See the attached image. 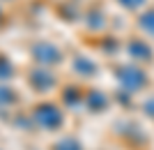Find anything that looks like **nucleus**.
Returning a JSON list of instances; mask_svg holds the SVG:
<instances>
[{
    "label": "nucleus",
    "mask_w": 154,
    "mask_h": 150,
    "mask_svg": "<svg viewBox=\"0 0 154 150\" xmlns=\"http://www.w3.org/2000/svg\"><path fill=\"white\" fill-rule=\"evenodd\" d=\"M32 118H35V123L42 127V129H60L64 123V116L62 111H60L58 106H53V104H39L35 111H32Z\"/></svg>",
    "instance_id": "f257e3e1"
},
{
    "label": "nucleus",
    "mask_w": 154,
    "mask_h": 150,
    "mask_svg": "<svg viewBox=\"0 0 154 150\" xmlns=\"http://www.w3.org/2000/svg\"><path fill=\"white\" fill-rule=\"evenodd\" d=\"M117 81H120V85H124V90L136 92V90H140V88H145L147 76H145V72L138 65H127V67L117 69Z\"/></svg>",
    "instance_id": "f03ea898"
},
{
    "label": "nucleus",
    "mask_w": 154,
    "mask_h": 150,
    "mask_svg": "<svg viewBox=\"0 0 154 150\" xmlns=\"http://www.w3.org/2000/svg\"><path fill=\"white\" fill-rule=\"evenodd\" d=\"M32 56H35V60L39 65H44V67L62 62V51L53 42H39V44H35L32 46Z\"/></svg>",
    "instance_id": "7ed1b4c3"
},
{
    "label": "nucleus",
    "mask_w": 154,
    "mask_h": 150,
    "mask_svg": "<svg viewBox=\"0 0 154 150\" xmlns=\"http://www.w3.org/2000/svg\"><path fill=\"white\" fill-rule=\"evenodd\" d=\"M30 85L35 88V90L44 92V90H48V88L55 85V76H53L46 67H44V69H35V72L30 74Z\"/></svg>",
    "instance_id": "20e7f679"
},
{
    "label": "nucleus",
    "mask_w": 154,
    "mask_h": 150,
    "mask_svg": "<svg viewBox=\"0 0 154 150\" xmlns=\"http://www.w3.org/2000/svg\"><path fill=\"white\" fill-rule=\"evenodd\" d=\"M138 28L147 37L154 39V7H145L140 14H138Z\"/></svg>",
    "instance_id": "39448f33"
},
{
    "label": "nucleus",
    "mask_w": 154,
    "mask_h": 150,
    "mask_svg": "<svg viewBox=\"0 0 154 150\" xmlns=\"http://www.w3.org/2000/svg\"><path fill=\"white\" fill-rule=\"evenodd\" d=\"M115 2L122 7V9H127V12H143V9L147 7L149 0H115Z\"/></svg>",
    "instance_id": "423d86ee"
},
{
    "label": "nucleus",
    "mask_w": 154,
    "mask_h": 150,
    "mask_svg": "<svg viewBox=\"0 0 154 150\" xmlns=\"http://www.w3.org/2000/svg\"><path fill=\"white\" fill-rule=\"evenodd\" d=\"M55 150H83V143L76 136H64L62 141L55 143Z\"/></svg>",
    "instance_id": "0eeeda50"
},
{
    "label": "nucleus",
    "mask_w": 154,
    "mask_h": 150,
    "mask_svg": "<svg viewBox=\"0 0 154 150\" xmlns=\"http://www.w3.org/2000/svg\"><path fill=\"white\" fill-rule=\"evenodd\" d=\"M0 78H12V62L0 56Z\"/></svg>",
    "instance_id": "6e6552de"
},
{
    "label": "nucleus",
    "mask_w": 154,
    "mask_h": 150,
    "mask_svg": "<svg viewBox=\"0 0 154 150\" xmlns=\"http://www.w3.org/2000/svg\"><path fill=\"white\" fill-rule=\"evenodd\" d=\"M12 102H16L14 90H9V88H0V104L7 106V104H12Z\"/></svg>",
    "instance_id": "1a4fd4ad"
},
{
    "label": "nucleus",
    "mask_w": 154,
    "mask_h": 150,
    "mask_svg": "<svg viewBox=\"0 0 154 150\" xmlns=\"http://www.w3.org/2000/svg\"><path fill=\"white\" fill-rule=\"evenodd\" d=\"M0 16H2V12H0Z\"/></svg>",
    "instance_id": "9d476101"
}]
</instances>
